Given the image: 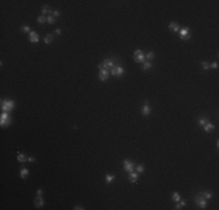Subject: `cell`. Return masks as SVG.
I'll list each match as a JSON object with an SVG mask.
<instances>
[{
  "mask_svg": "<svg viewBox=\"0 0 219 210\" xmlns=\"http://www.w3.org/2000/svg\"><path fill=\"white\" fill-rule=\"evenodd\" d=\"M14 105H15V103H14L13 100H2V103H1V110L4 112H9L14 109Z\"/></svg>",
  "mask_w": 219,
  "mask_h": 210,
  "instance_id": "6da1fadb",
  "label": "cell"
},
{
  "mask_svg": "<svg viewBox=\"0 0 219 210\" xmlns=\"http://www.w3.org/2000/svg\"><path fill=\"white\" fill-rule=\"evenodd\" d=\"M195 201H196L197 205H199L202 209H205L206 208V200L204 198V196L202 195V193H199V194H197V195H196Z\"/></svg>",
  "mask_w": 219,
  "mask_h": 210,
  "instance_id": "7a4b0ae2",
  "label": "cell"
},
{
  "mask_svg": "<svg viewBox=\"0 0 219 210\" xmlns=\"http://www.w3.org/2000/svg\"><path fill=\"white\" fill-rule=\"evenodd\" d=\"M11 121H12V118L9 117L8 112H2L1 113V117H0V124H1V126L9 125Z\"/></svg>",
  "mask_w": 219,
  "mask_h": 210,
  "instance_id": "3957f363",
  "label": "cell"
},
{
  "mask_svg": "<svg viewBox=\"0 0 219 210\" xmlns=\"http://www.w3.org/2000/svg\"><path fill=\"white\" fill-rule=\"evenodd\" d=\"M134 61L137 63H140V62H146V56L143 55V53L140 50V49H137L134 51Z\"/></svg>",
  "mask_w": 219,
  "mask_h": 210,
  "instance_id": "277c9868",
  "label": "cell"
},
{
  "mask_svg": "<svg viewBox=\"0 0 219 210\" xmlns=\"http://www.w3.org/2000/svg\"><path fill=\"white\" fill-rule=\"evenodd\" d=\"M179 36H181L182 40L190 39V29H189V27H184L182 29H179Z\"/></svg>",
  "mask_w": 219,
  "mask_h": 210,
  "instance_id": "5b68a950",
  "label": "cell"
},
{
  "mask_svg": "<svg viewBox=\"0 0 219 210\" xmlns=\"http://www.w3.org/2000/svg\"><path fill=\"white\" fill-rule=\"evenodd\" d=\"M123 169H125L126 172L131 173V172H133V170H134V163H133L132 161H129V160L125 159V160L123 161Z\"/></svg>",
  "mask_w": 219,
  "mask_h": 210,
  "instance_id": "8992f818",
  "label": "cell"
},
{
  "mask_svg": "<svg viewBox=\"0 0 219 210\" xmlns=\"http://www.w3.org/2000/svg\"><path fill=\"white\" fill-rule=\"evenodd\" d=\"M99 79L101 81V82H104V81H106L107 78H109V76H110V72H109V70L107 69H99Z\"/></svg>",
  "mask_w": 219,
  "mask_h": 210,
  "instance_id": "52a82bcc",
  "label": "cell"
},
{
  "mask_svg": "<svg viewBox=\"0 0 219 210\" xmlns=\"http://www.w3.org/2000/svg\"><path fill=\"white\" fill-rule=\"evenodd\" d=\"M34 204H35L36 208H40L42 205H44V200H43V197L37 195L35 197V200H34Z\"/></svg>",
  "mask_w": 219,
  "mask_h": 210,
  "instance_id": "ba28073f",
  "label": "cell"
},
{
  "mask_svg": "<svg viewBox=\"0 0 219 210\" xmlns=\"http://www.w3.org/2000/svg\"><path fill=\"white\" fill-rule=\"evenodd\" d=\"M114 67V63H113V61H111V60H109V58H106V60H104V62H103V68L104 69H112Z\"/></svg>",
  "mask_w": 219,
  "mask_h": 210,
  "instance_id": "9c48e42d",
  "label": "cell"
},
{
  "mask_svg": "<svg viewBox=\"0 0 219 210\" xmlns=\"http://www.w3.org/2000/svg\"><path fill=\"white\" fill-rule=\"evenodd\" d=\"M39 35H37V33H35V32H30L29 33V41L32 42V43H37L39 42Z\"/></svg>",
  "mask_w": 219,
  "mask_h": 210,
  "instance_id": "30bf717a",
  "label": "cell"
},
{
  "mask_svg": "<svg viewBox=\"0 0 219 210\" xmlns=\"http://www.w3.org/2000/svg\"><path fill=\"white\" fill-rule=\"evenodd\" d=\"M128 179H129V181L132 182V183H135V182L139 180V173H137H137H135V172H131Z\"/></svg>",
  "mask_w": 219,
  "mask_h": 210,
  "instance_id": "8fae6325",
  "label": "cell"
},
{
  "mask_svg": "<svg viewBox=\"0 0 219 210\" xmlns=\"http://www.w3.org/2000/svg\"><path fill=\"white\" fill-rule=\"evenodd\" d=\"M149 113H151V107H149L148 103H146L142 107V116H148Z\"/></svg>",
  "mask_w": 219,
  "mask_h": 210,
  "instance_id": "7c38bea8",
  "label": "cell"
},
{
  "mask_svg": "<svg viewBox=\"0 0 219 210\" xmlns=\"http://www.w3.org/2000/svg\"><path fill=\"white\" fill-rule=\"evenodd\" d=\"M53 12H54V11H51V9H50V7H49V6H47V5L42 7V14H43V15H46V14L53 15Z\"/></svg>",
  "mask_w": 219,
  "mask_h": 210,
  "instance_id": "4fadbf2b",
  "label": "cell"
},
{
  "mask_svg": "<svg viewBox=\"0 0 219 210\" xmlns=\"http://www.w3.org/2000/svg\"><path fill=\"white\" fill-rule=\"evenodd\" d=\"M53 40H54V35H53V34H47L46 37H44V43L49 44V43L53 42Z\"/></svg>",
  "mask_w": 219,
  "mask_h": 210,
  "instance_id": "5bb4252c",
  "label": "cell"
},
{
  "mask_svg": "<svg viewBox=\"0 0 219 210\" xmlns=\"http://www.w3.org/2000/svg\"><path fill=\"white\" fill-rule=\"evenodd\" d=\"M203 127H204V131H205V132H210V131H212V130L214 128V126L212 125L210 121H207V123H206V124L203 126Z\"/></svg>",
  "mask_w": 219,
  "mask_h": 210,
  "instance_id": "9a60e30c",
  "label": "cell"
},
{
  "mask_svg": "<svg viewBox=\"0 0 219 210\" xmlns=\"http://www.w3.org/2000/svg\"><path fill=\"white\" fill-rule=\"evenodd\" d=\"M28 173H29V170H28L27 168H21V172H20V176H21V179H26L28 175Z\"/></svg>",
  "mask_w": 219,
  "mask_h": 210,
  "instance_id": "2e32d148",
  "label": "cell"
},
{
  "mask_svg": "<svg viewBox=\"0 0 219 210\" xmlns=\"http://www.w3.org/2000/svg\"><path fill=\"white\" fill-rule=\"evenodd\" d=\"M16 159H18V161H20V162H25L26 160H27V158H26V155L22 153H18V155H16Z\"/></svg>",
  "mask_w": 219,
  "mask_h": 210,
  "instance_id": "e0dca14e",
  "label": "cell"
},
{
  "mask_svg": "<svg viewBox=\"0 0 219 210\" xmlns=\"http://www.w3.org/2000/svg\"><path fill=\"white\" fill-rule=\"evenodd\" d=\"M114 175H112V174H107L106 176H105V182L109 184V183H111V182H113V180H114Z\"/></svg>",
  "mask_w": 219,
  "mask_h": 210,
  "instance_id": "ac0fdd59",
  "label": "cell"
},
{
  "mask_svg": "<svg viewBox=\"0 0 219 210\" xmlns=\"http://www.w3.org/2000/svg\"><path fill=\"white\" fill-rule=\"evenodd\" d=\"M47 22L50 23V25H54L55 22H56V19H55L54 15H48L47 16Z\"/></svg>",
  "mask_w": 219,
  "mask_h": 210,
  "instance_id": "d6986e66",
  "label": "cell"
},
{
  "mask_svg": "<svg viewBox=\"0 0 219 210\" xmlns=\"http://www.w3.org/2000/svg\"><path fill=\"white\" fill-rule=\"evenodd\" d=\"M171 198H173V201H174V202H178V201L181 200V196H179V194H178L177 191H175V193H173Z\"/></svg>",
  "mask_w": 219,
  "mask_h": 210,
  "instance_id": "ffe728a7",
  "label": "cell"
},
{
  "mask_svg": "<svg viewBox=\"0 0 219 210\" xmlns=\"http://www.w3.org/2000/svg\"><path fill=\"white\" fill-rule=\"evenodd\" d=\"M36 20H37V22H39L40 25H43L44 22H47V18H46L44 15H40V16H39Z\"/></svg>",
  "mask_w": 219,
  "mask_h": 210,
  "instance_id": "44dd1931",
  "label": "cell"
},
{
  "mask_svg": "<svg viewBox=\"0 0 219 210\" xmlns=\"http://www.w3.org/2000/svg\"><path fill=\"white\" fill-rule=\"evenodd\" d=\"M202 195L204 196V198H205V200H210V198L212 197L213 194H212V193H210V191H204V193H202Z\"/></svg>",
  "mask_w": 219,
  "mask_h": 210,
  "instance_id": "7402d4cb",
  "label": "cell"
},
{
  "mask_svg": "<svg viewBox=\"0 0 219 210\" xmlns=\"http://www.w3.org/2000/svg\"><path fill=\"white\" fill-rule=\"evenodd\" d=\"M207 121H209V120H207L206 118H201V119H199V121H198V125L201 126V127H203V126L205 125Z\"/></svg>",
  "mask_w": 219,
  "mask_h": 210,
  "instance_id": "603a6c76",
  "label": "cell"
},
{
  "mask_svg": "<svg viewBox=\"0 0 219 210\" xmlns=\"http://www.w3.org/2000/svg\"><path fill=\"white\" fill-rule=\"evenodd\" d=\"M123 71H125V70H123V67H120V65H117V75H118V76H121V75L123 74Z\"/></svg>",
  "mask_w": 219,
  "mask_h": 210,
  "instance_id": "cb8c5ba5",
  "label": "cell"
},
{
  "mask_svg": "<svg viewBox=\"0 0 219 210\" xmlns=\"http://www.w3.org/2000/svg\"><path fill=\"white\" fill-rule=\"evenodd\" d=\"M151 68V62H143V67H142V69L143 70H148Z\"/></svg>",
  "mask_w": 219,
  "mask_h": 210,
  "instance_id": "d4e9b609",
  "label": "cell"
},
{
  "mask_svg": "<svg viewBox=\"0 0 219 210\" xmlns=\"http://www.w3.org/2000/svg\"><path fill=\"white\" fill-rule=\"evenodd\" d=\"M137 170L139 174H141V173H143L145 172V166L143 165H137Z\"/></svg>",
  "mask_w": 219,
  "mask_h": 210,
  "instance_id": "484cf974",
  "label": "cell"
},
{
  "mask_svg": "<svg viewBox=\"0 0 219 210\" xmlns=\"http://www.w3.org/2000/svg\"><path fill=\"white\" fill-rule=\"evenodd\" d=\"M21 32L22 33H30V27L29 26H22L21 27Z\"/></svg>",
  "mask_w": 219,
  "mask_h": 210,
  "instance_id": "4316f807",
  "label": "cell"
},
{
  "mask_svg": "<svg viewBox=\"0 0 219 210\" xmlns=\"http://www.w3.org/2000/svg\"><path fill=\"white\" fill-rule=\"evenodd\" d=\"M202 68L204 70H209L210 69V63H207V62H202Z\"/></svg>",
  "mask_w": 219,
  "mask_h": 210,
  "instance_id": "83f0119b",
  "label": "cell"
},
{
  "mask_svg": "<svg viewBox=\"0 0 219 210\" xmlns=\"http://www.w3.org/2000/svg\"><path fill=\"white\" fill-rule=\"evenodd\" d=\"M155 57V54H154V51H149L148 54H147V56H146V58L147 60H153Z\"/></svg>",
  "mask_w": 219,
  "mask_h": 210,
  "instance_id": "f1b7e54d",
  "label": "cell"
},
{
  "mask_svg": "<svg viewBox=\"0 0 219 210\" xmlns=\"http://www.w3.org/2000/svg\"><path fill=\"white\" fill-rule=\"evenodd\" d=\"M176 26H177V23L173 21V22H170V23H169V26H168V27H169V29H170V30H173V29L176 27Z\"/></svg>",
  "mask_w": 219,
  "mask_h": 210,
  "instance_id": "f546056e",
  "label": "cell"
},
{
  "mask_svg": "<svg viewBox=\"0 0 219 210\" xmlns=\"http://www.w3.org/2000/svg\"><path fill=\"white\" fill-rule=\"evenodd\" d=\"M210 68H212V69H217V68H218V63H217V62L211 63V64H210Z\"/></svg>",
  "mask_w": 219,
  "mask_h": 210,
  "instance_id": "4dcf8cb0",
  "label": "cell"
},
{
  "mask_svg": "<svg viewBox=\"0 0 219 210\" xmlns=\"http://www.w3.org/2000/svg\"><path fill=\"white\" fill-rule=\"evenodd\" d=\"M178 202H179L181 207H184V205H187V201H185V200H179Z\"/></svg>",
  "mask_w": 219,
  "mask_h": 210,
  "instance_id": "1f68e13d",
  "label": "cell"
},
{
  "mask_svg": "<svg viewBox=\"0 0 219 210\" xmlns=\"http://www.w3.org/2000/svg\"><path fill=\"white\" fill-rule=\"evenodd\" d=\"M111 74H112V75H117V65H114V67L111 69Z\"/></svg>",
  "mask_w": 219,
  "mask_h": 210,
  "instance_id": "d6a6232c",
  "label": "cell"
},
{
  "mask_svg": "<svg viewBox=\"0 0 219 210\" xmlns=\"http://www.w3.org/2000/svg\"><path fill=\"white\" fill-rule=\"evenodd\" d=\"M53 15H54V16H59V15H61V12H59L58 9H56V11L53 12Z\"/></svg>",
  "mask_w": 219,
  "mask_h": 210,
  "instance_id": "836d02e7",
  "label": "cell"
},
{
  "mask_svg": "<svg viewBox=\"0 0 219 210\" xmlns=\"http://www.w3.org/2000/svg\"><path fill=\"white\" fill-rule=\"evenodd\" d=\"M27 160H28V162H34V161H35V159H34L33 156H29V158H27Z\"/></svg>",
  "mask_w": 219,
  "mask_h": 210,
  "instance_id": "e575fe53",
  "label": "cell"
},
{
  "mask_svg": "<svg viewBox=\"0 0 219 210\" xmlns=\"http://www.w3.org/2000/svg\"><path fill=\"white\" fill-rule=\"evenodd\" d=\"M42 194H43V190H42L41 188H39V189H37V195H39V196H42Z\"/></svg>",
  "mask_w": 219,
  "mask_h": 210,
  "instance_id": "d590c367",
  "label": "cell"
},
{
  "mask_svg": "<svg viewBox=\"0 0 219 210\" xmlns=\"http://www.w3.org/2000/svg\"><path fill=\"white\" fill-rule=\"evenodd\" d=\"M73 209H75V210H83L84 208H83L82 205H76V207H75Z\"/></svg>",
  "mask_w": 219,
  "mask_h": 210,
  "instance_id": "8d00e7d4",
  "label": "cell"
},
{
  "mask_svg": "<svg viewBox=\"0 0 219 210\" xmlns=\"http://www.w3.org/2000/svg\"><path fill=\"white\" fill-rule=\"evenodd\" d=\"M55 33H56L57 35H61V29H59V28H57V29L55 30Z\"/></svg>",
  "mask_w": 219,
  "mask_h": 210,
  "instance_id": "74e56055",
  "label": "cell"
},
{
  "mask_svg": "<svg viewBox=\"0 0 219 210\" xmlns=\"http://www.w3.org/2000/svg\"><path fill=\"white\" fill-rule=\"evenodd\" d=\"M175 209H176V210H179V209H181V204H179V203H177V204H176Z\"/></svg>",
  "mask_w": 219,
  "mask_h": 210,
  "instance_id": "f35d334b",
  "label": "cell"
}]
</instances>
